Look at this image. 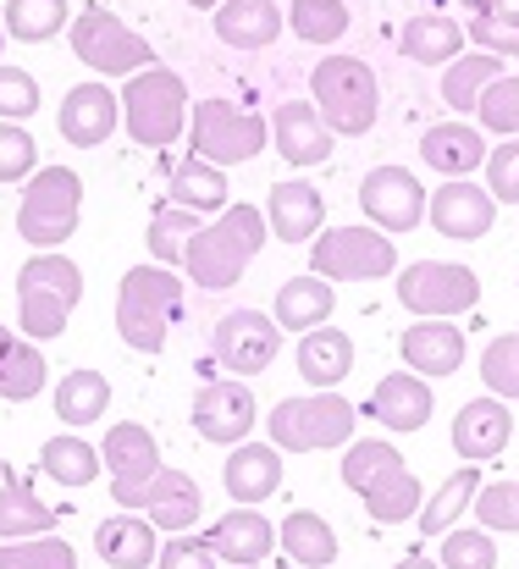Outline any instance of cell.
Returning a JSON list of instances; mask_svg holds the SVG:
<instances>
[{
	"mask_svg": "<svg viewBox=\"0 0 519 569\" xmlns=\"http://www.w3.org/2000/svg\"><path fill=\"white\" fill-rule=\"evenodd\" d=\"M266 210L260 204H227L216 221H204L193 238H188V249H182V271H188V282H199V288H210V293H221V288H238L243 282V271L254 266V254L266 249Z\"/></svg>",
	"mask_w": 519,
	"mask_h": 569,
	"instance_id": "6da1fadb",
	"label": "cell"
},
{
	"mask_svg": "<svg viewBox=\"0 0 519 569\" xmlns=\"http://www.w3.org/2000/svg\"><path fill=\"white\" fill-rule=\"evenodd\" d=\"M343 487L359 492V503L370 509L376 526H403L420 515L426 492H420V476L403 465V453L387 442V437H353L343 448Z\"/></svg>",
	"mask_w": 519,
	"mask_h": 569,
	"instance_id": "7a4b0ae2",
	"label": "cell"
},
{
	"mask_svg": "<svg viewBox=\"0 0 519 569\" xmlns=\"http://www.w3.org/2000/svg\"><path fill=\"white\" fill-rule=\"evenodd\" d=\"M182 321V282L172 266H133L117 282V338L133 355H161Z\"/></svg>",
	"mask_w": 519,
	"mask_h": 569,
	"instance_id": "3957f363",
	"label": "cell"
},
{
	"mask_svg": "<svg viewBox=\"0 0 519 569\" xmlns=\"http://www.w3.org/2000/svg\"><path fill=\"white\" fill-rule=\"evenodd\" d=\"M83 299V271L78 260H67L61 249L56 254H33L22 271H17V332L28 343H50L67 332L72 310Z\"/></svg>",
	"mask_w": 519,
	"mask_h": 569,
	"instance_id": "277c9868",
	"label": "cell"
},
{
	"mask_svg": "<svg viewBox=\"0 0 519 569\" xmlns=\"http://www.w3.org/2000/svg\"><path fill=\"white\" fill-rule=\"evenodd\" d=\"M188 83L172 67H144L122 83V128L139 150H167L188 133Z\"/></svg>",
	"mask_w": 519,
	"mask_h": 569,
	"instance_id": "5b68a950",
	"label": "cell"
},
{
	"mask_svg": "<svg viewBox=\"0 0 519 569\" xmlns=\"http://www.w3.org/2000/svg\"><path fill=\"white\" fill-rule=\"evenodd\" d=\"M83 216V178L72 167H39L17 199V238L33 254H56Z\"/></svg>",
	"mask_w": 519,
	"mask_h": 569,
	"instance_id": "8992f818",
	"label": "cell"
},
{
	"mask_svg": "<svg viewBox=\"0 0 519 569\" xmlns=\"http://www.w3.org/2000/svg\"><path fill=\"white\" fill-rule=\"evenodd\" d=\"M353 420L359 409L338 392H305V398H282L266 415V437L277 453H327L353 442Z\"/></svg>",
	"mask_w": 519,
	"mask_h": 569,
	"instance_id": "52a82bcc",
	"label": "cell"
},
{
	"mask_svg": "<svg viewBox=\"0 0 519 569\" xmlns=\"http://www.w3.org/2000/svg\"><path fill=\"white\" fill-rule=\"evenodd\" d=\"M310 94H316V111L332 133L359 139L376 128V111H381V89H376V72L359 61V56H327L316 61L310 72Z\"/></svg>",
	"mask_w": 519,
	"mask_h": 569,
	"instance_id": "ba28073f",
	"label": "cell"
},
{
	"mask_svg": "<svg viewBox=\"0 0 519 569\" xmlns=\"http://www.w3.org/2000/svg\"><path fill=\"white\" fill-rule=\"evenodd\" d=\"M266 139H271V122L260 111L232 106V100H193V111H188V144H193V156L210 161V167H221V172L254 161L266 150Z\"/></svg>",
	"mask_w": 519,
	"mask_h": 569,
	"instance_id": "9c48e42d",
	"label": "cell"
},
{
	"mask_svg": "<svg viewBox=\"0 0 519 569\" xmlns=\"http://www.w3.org/2000/svg\"><path fill=\"white\" fill-rule=\"evenodd\" d=\"M67 39H72V56L83 67H94L100 78H133L144 67H156V44L144 33H133L117 11L106 6H83L72 22H67Z\"/></svg>",
	"mask_w": 519,
	"mask_h": 569,
	"instance_id": "30bf717a",
	"label": "cell"
},
{
	"mask_svg": "<svg viewBox=\"0 0 519 569\" xmlns=\"http://www.w3.org/2000/svg\"><path fill=\"white\" fill-rule=\"evenodd\" d=\"M398 305L420 321H453L481 305V277L453 260H415L398 271Z\"/></svg>",
	"mask_w": 519,
	"mask_h": 569,
	"instance_id": "8fae6325",
	"label": "cell"
},
{
	"mask_svg": "<svg viewBox=\"0 0 519 569\" xmlns=\"http://www.w3.org/2000/svg\"><path fill=\"white\" fill-rule=\"evenodd\" d=\"M310 271L327 282H376L398 271V249L381 227H327L310 243Z\"/></svg>",
	"mask_w": 519,
	"mask_h": 569,
	"instance_id": "7c38bea8",
	"label": "cell"
},
{
	"mask_svg": "<svg viewBox=\"0 0 519 569\" xmlns=\"http://www.w3.org/2000/svg\"><path fill=\"white\" fill-rule=\"evenodd\" d=\"M100 459H106V476H111V498H117L128 515H139L150 481L167 470V465H161V448H156V431L139 426V420H117V426L106 431V442H100Z\"/></svg>",
	"mask_w": 519,
	"mask_h": 569,
	"instance_id": "4fadbf2b",
	"label": "cell"
},
{
	"mask_svg": "<svg viewBox=\"0 0 519 569\" xmlns=\"http://www.w3.org/2000/svg\"><path fill=\"white\" fill-rule=\"evenodd\" d=\"M210 349L227 371L238 377H260L277 355H282V327L266 310H227L210 332Z\"/></svg>",
	"mask_w": 519,
	"mask_h": 569,
	"instance_id": "5bb4252c",
	"label": "cell"
},
{
	"mask_svg": "<svg viewBox=\"0 0 519 569\" xmlns=\"http://www.w3.org/2000/svg\"><path fill=\"white\" fill-rule=\"evenodd\" d=\"M426 204H431V193L420 189V178L409 167H376L359 183V210L381 232H415L426 221Z\"/></svg>",
	"mask_w": 519,
	"mask_h": 569,
	"instance_id": "9a60e30c",
	"label": "cell"
},
{
	"mask_svg": "<svg viewBox=\"0 0 519 569\" xmlns=\"http://www.w3.org/2000/svg\"><path fill=\"white\" fill-rule=\"evenodd\" d=\"M193 431L204 437V442H216V448H238V442H249V431H254V420H260V403H254V392H249V381H204L199 392H193Z\"/></svg>",
	"mask_w": 519,
	"mask_h": 569,
	"instance_id": "2e32d148",
	"label": "cell"
},
{
	"mask_svg": "<svg viewBox=\"0 0 519 569\" xmlns=\"http://www.w3.org/2000/svg\"><path fill=\"white\" fill-rule=\"evenodd\" d=\"M56 122H61V139L72 150H100L122 128V94L111 83H100V78L94 83H78V89H67Z\"/></svg>",
	"mask_w": 519,
	"mask_h": 569,
	"instance_id": "e0dca14e",
	"label": "cell"
},
{
	"mask_svg": "<svg viewBox=\"0 0 519 569\" xmlns=\"http://www.w3.org/2000/svg\"><path fill=\"white\" fill-rule=\"evenodd\" d=\"M426 221H431L442 238H453V243H476V238L492 232V221H498V199L481 189V183H470V178H453V183H442V189L431 193Z\"/></svg>",
	"mask_w": 519,
	"mask_h": 569,
	"instance_id": "ac0fdd59",
	"label": "cell"
},
{
	"mask_svg": "<svg viewBox=\"0 0 519 569\" xmlns=\"http://www.w3.org/2000/svg\"><path fill=\"white\" fill-rule=\"evenodd\" d=\"M332 139L338 133L321 122V111L310 100H282L271 111V144L288 167H321L332 156Z\"/></svg>",
	"mask_w": 519,
	"mask_h": 569,
	"instance_id": "d6986e66",
	"label": "cell"
},
{
	"mask_svg": "<svg viewBox=\"0 0 519 569\" xmlns=\"http://www.w3.org/2000/svg\"><path fill=\"white\" fill-rule=\"evenodd\" d=\"M509 437H515V415H509V403L503 398H470L459 415H453V453L465 459V465H487V459H498L503 448H509Z\"/></svg>",
	"mask_w": 519,
	"mask_h": 569,
	"instance_id": "ffe728a7",
	"label": "cell"
},
{
	"mask_svg": "<svg viewBox=\"0 0 519 569\" xmlns=\"http://www.w3.org/2000/svg\"><path fill=\"white\" fill-rule=\"evenodd\" d=\"M266 227H271L277 243H310V238H321L327 232V193L316 189V183H299V178L277 183V189L266 193Z\"/></svg>",
	"mask_w": 519,
	"mask_h": 569,
	"instance_id": "44dd1931",
	"label": "cell"
},
{
	"mask_svg": "<svg viewBox=\"0 0 519 569\" xmlns=\"http://www.w3.org/2000/svg\"><path fill=\"white\" fill-rule=\"evenodd\" d=\"M431 409H437L431 381L415 377V371H392V377H381L370 387V398H365L359 415L381 420L387 431H420V426L431 420Z\"/></svg>",
	"mask_w": 519,
	"mask_h": 569,
	"instance_id": "7402d4cb",
	"label": "cell"
},
{
	"mask_svg": "<svg viewBox=\"0 0 519 569\" xmlns=\"http://www.w3.org/2000/svg\"><path fill=\"white\" fill-rule=\"evenodd\" d=\"M204 542H210V553H216L221 565L254 569L277 553V526H271L260 509H232V515H221V520L204 531Z\"/></svg>",
	"mask_w": 519,
	"mask_h": 569,
	"instance_id": "603a6c76",
	"label": "cell"
},
{
	"mask_svg": "<svg viewBox=\"0 0 519 569\" xmlns=\"http://www.w3.org/2000/svg\"><path fill=\"white\" fill-rule=\"evenodd\" d=\"M221 487H227V498L238 509H254V503L277 498V487H282V453L271 442H238L227 453V465H221Z\"/></svg>",
	"mask_w": 519,
	"mask_h": 569,
	"instance_id": "cb8c5ba5",
	"label": "cell"
},
{
	"mask_svg": "<svg viewBox=\"0 0 519 569\" xmlns=\"http://www.w3.org/2000/svg\"><path fill=\"white\" fill-rule=\"evenodd\" d=\"M398 355H403V366L415 377L426 381L453 377L465 366V327H453V321H415V327H403Z\"/></svg>",
	"mask_w": 519,
	"mask_h": 569,
	"instance_id": "d4e9b609",
	"label": "cell"
},
{
	"mask_svg": "<svg viewBox=\"0 0 519 569\" xmlns=\"http://www.w3.org/2000/svg\"><path fill=\"white\" fill-rule=\"evenodd\" d=\"M420 161H426L431 172H442V183L470 178V172L487 167V133L470 128V122H459V117H453V122H437V128L420 133Z\"/></svg>",
	"mask_w": 519,
	"mask_h": 569,
	"instance_id": "484cf974",
	"label": "cell"
},
{
	"mask_svg": "<svg viewBox=\"0 0 519 569\" xmlns=\"http://www.w3.org/2000/svg\"><path fill=\"white\" fill-rule=\"evenodd\" d=\"M156 531H167V537H188L193 526H199V515H204V498H199V481L188 476V470H161L156 481H150V492H144V509H139Z\"/></svg>",
	"mask_w": 519,
	"mask_h": 569,
	"instance_id": "4316f807",
	"label": "cell"
},
{
	"mask_svg": "<svg viewBox=\"0 0 519 569\" xmlns=\"http://www.w3.org/2000/svg\"><path fill=\"white\" fill-rule=\"evenodd\" d=\"M210 28L232 50H266V44H277V33L288 28V17L277 11V0H221L210 11Z\"/></svg>",
	"mask_w": 519,
	"mask_h": 569,
	"instance_id": "83f0119b",
	"label": "cell"
},
{
	"mask_svg": "<svg viewBox=\"0 0 519 569\" xmlns=\"http://www.w3.org/2000/svg\"><path fill=\"white\" fill-rule=\"evenodd\" d=\"M332 310H338V293H332V282L327 277H316V271H305V277H288L282 288H277V305H271V321L282 327V332H316V327H327L332 321Z\"/></svg>",
	"mask_w": 519,
	"mask_h": 569,
	"instance_id": "f1b7e54d",
	"label": "cell"
},
{
	"mask_svg": "<svg viewBox=\"0 0 519 569\" xmlns=\"http://www.w3.org/2000/svg\"><path fill=\"white\" fill-rule=\"evenodd\" d=\"M94 553L111 569H150L161 559V537H156V526L144 515H128L122 509V515H111V520L94 526Z\"/></svg>",
	"mask_w": 519,
	"mask_h": 569,
	"instance_id": "f546056e",
	"label": "cell"
},
{
	"mask_svg": "<svg viewBox=\"0 0 519 569\" xmlns=\"http://www.w3.org/2000/svg\"><path fill=\"white\" fill-rule=\"evenodd\" d=\"M398 50L420 67H448L465 56V28L442 11H415L403 28H398Z\"/></svg>",
	"mask_w": 519,
	"mask_h": 569,
	"instance_id": "4dcf8cb0",
	"label": "cell"
},
{
	"mask_svg": "<svg viewBox=\"0 0 519 569\" xmlns=\"http://www.w3.org/2000/svg\"><path fill=\"white\" fill-rule=\"evenodd\" d=\"M299 377L316 392H332L343 377H353V338L343 327H316L299 338Z\"/></svg>",
	"mask_w": 519,
	"mask_h": 569,
	"instance_id": "1f68e13d",
	"label": "cell"
},
{
	"mask_svg": "<svg viewBox=\"0 0 519 569\" xmlns=\"http://www.w3.org/2000/svg\"><path fill=\"white\" fill-rule=\"evenodd\" d=\"M44 377H50L44 349L28 343L22 332L0 327V398H6V403H28V398L44 392Z\"/></svg>",
	"mask_w": 519,
	"mask_h": 569,
	"instance_id": "d6a6232c",
	"label": "cell"
},
{
	"mask_svg": "<svg viewBox=\"0 0 519 569\" xmlns=\"http://www.w3.org/2000/svg\"><path fill=\"white\" fill-rule=\"evenodd\" d=\"M277 548H282L299 569L338 565V531H332L327 515H316V509H293V515L277 526Z\"/></svg>",
	"mask_w": 519,
	"mask_h": 569,
	"instance_id": "836d02e7",
	"label": "cell"
},
{
	"mask_svg": "<svg viewBox=\"0 0 519 569\" xmlns=\"http://www.w3.org/2000/svg\"><path fill=\"white\" fill-rule=\"evenodd\" d=\"M503 72H509V61H503V56H487V50H470V56L448 61V67H442V106H453L459 117H470V111L481 106V94H487Z\"/></svg>",
	"mask_w": 519,
	"mask_h": 569,
	"instance_id": "e575fe53",
	"label": "cell"
},
{
	"mask_svg": "<svg viewBox=\"0 0 519 569\" xmlns=\"http://www.w3.org/2000/svg\"><path fill=\"white\" fill-rule=\"evenodd\" d=\"M50 409H56V420L61 426H94V420H106V409H111V381L100 377V371H67V377L56 381V392H50Z\"/></svg>",
	"mask_w": 519,
	"mask_h": 569,
	"instance_id": "d590c367",
	"label": "cell"
},
{
	"mask_svg": "<svg viewBox=\"0 0 519 569\" xmlns=\"http://www.w3.org/2000/svg\"><path fill=\"white\" fill-rule=\"evenodd\" d=\"M476 492H481V465H465V470H453L426 503H420V515H415V526H420V537H448L453 526H459V515L476 503Z\"/></svg>",
	"mask_w": 519,
	"mask_h": 569,
	"instance_id": "8d00e7d4",
	"label": "cell"
},
{
	"mask_svg": "<svg viewBox=\"0 0 519 569\" xmlns=\"http://www.w3.org/2000/svg\"><path fill=\"white\" fill-rule=\"evenodd\" d=\"M39 470H44L56 487H89V481L106 470V459H100V448H94L89 437L61 431V437H50V442L39 448Z\"/></svg>",
	"mask_w": 519,
	"mask_h": 569,
	"instance_id": "74e56055",
	"label": "cell"
},
{
	"mask_svg": "<svg viewBox=\"0 0 519 569\" xmlns=\"http://www.w3.org/2000/svg\"><path fill=\"white\" fill-rule=\"evenodd\" d=\"M50 531H56V509L39 503L22 476H6V487H0V542H28V537H50Z\"/></svg>",
	"mask_w": 519,
	"mask_h": 569,
	"instance_id": "f35d334b",
	"label": "cell"
},
{
	"mask_svg": "<svg viewBox=\"0 0 519 569\" xmlns=\"http://www.w3.org/2000/svg\"><path fill=\"white\" fill-rule=\"evenodd\" d=\"M227 172L221 167H210V161H199V156H188V161H177L172 167V204L182 210H210V216H221L232 199H227Z\"/></svg>",
	"mask_w": 519,
	"mask_h": 569,
	"instance_id": "ab89813d",
	"label": "cell"
},
{
	"mask_svg": "<svg viewBox=\"0 0 519 569\" xmlns=\"http://www.w3.org/2000/svg\"><path fill=\"white\" fill-rule=\"evenodd\" d=\"M67 22H72L67 0H6V11H0L6 39H22V44H44V39L67 33Z\"/></svg>",
	"mask_w": 519,
	"mask_h": 569,
	"instance_id": "60d3db41",
	"label": "cell"
},
{
	"mask_svg": "<svg viewBox=\"0 0 519 569\" xmlns=\"http://www.w3.org/2000/svg\"><path fill=\"white\" fill-rule=\"evenodd\" d=\"M288 28L305 44H338L348 33V6L343 0H293L288 6Z\"/></svg>",
	"mask_w": 519,
	"mask_h": 569,
	"instance_id": "b9f144b4",
	"label": "cell"
},
{
	"mask_svg": "<svg viewBox=\"0 0 519 569\" xmlns=\"http://www.w3.org/2000/svg\"><path fill=\"white\" fill-rule=\"evenodd\" d=\"M193 232H199V216L193 210H182L172 199L156 204V216H150V254H156V266H177Z\"/></svg>",
	"mask_w": 519,
	"mask_h": 569,
	"instance_id": "7bdbcfd3",
	"label": "cell"
},
{
	"mask_svg": "<svg viewBox=\"0 0 519 569\" xmlns=\"http://www.w3.org/2000/svg\"><path fill=\"white\" fill-rule=\"evenodd\" d=\"M0 569H78V548L50 537H28V542H6L0 548Z\"/></svg>",
	"mask_w": 519,
	"mask_h": 569,
	"instance_id": "ee69618b",
	"label": "cell"
},
{
	"mask_svg": "<svg viewBox=\"0 0 519 569\" xmlns=\"http://www.w3.org/2000/svg\"><path fill=\"white\" fill-rule=\"evenodd\" d=\"M481 381H487V392L503 398V403L519 398V332H503V338H492V343L481 349Z\"/></svg>",
	"mask_w": 519,
	"mask_h": 569,
	"instance_id": "f6af8a7d",
	"label": "cell"
},
{
	"mask_svg": "<svg viewBox=\"0 0 519 569\" xmlns=\"http://www.w3.org/2000/svg\"><path fill=\"white\" fill-rule=\"evenodd\" d=\"M476 520H481V531H492V537H515L519 531V481H481V492H476Z\"/></svg>",
	"mask_w": 519,
	"mask_h": 569,
	"instance_id": "bcb514c9",
	"label": "cell"
},
{
	"mask_svg": "<svg viewBox=\"0 0 519 569\" xmlns=\"http://www.w3.org/2000/svg\"><path fill=\"white\" fill-rule=\"evenodd\" d=\"M465 39H476V50H487V56L515 61V56H519V11H515V6H498V11L470 17Z\"/></svg>",
	"mask_w": 519,
	"mask_h": 569,
	"instance_id": "7dc6e473",
	"label": "cell"
},
{
	"mask_svg": "<svg viewBox=\"0 0 519 569\" xmlns=\"http://www.w3.org/2000/svg\"><path fill=\"white\" fill-rule=\"evenodd\" d=\"M476 117H481V128H487V133H498V139H519V78L515 72H503V78L481 94Z\"/></svg>",
	"mask_w": 519,
	"mask_h": 569,
	"instance_id": "c3c4849f",
	"label": "cell"
},
{
	"mask_svg": "<svg viewBox=\"0 0 519 569\" xmlns=\"http://www.w3.org/2000/svg\"><path fill=\"white\" fill-rule=\"evenodd\" d=\"M39 172V144L22 122H0V183H28Z\"/></svg>",
	"mask_w": 519,
	"mask_h": 569,
	"instance_id": "681fc988",
	"label": "cell"
},
{
	"mask_svg": "<svg viewBox=\"0 0 519 569\" xmlns=\"http://www.w3.org/2000/svg\"><path fill=\"white\" fill-rule=\"evenodd\" d=\"M437 565L442 569H498V542H492V531H448Z\"/></svg>",
	"mask_w": 519,
	"mask_h": 569,
	"instance_id": "f907efd6",
	"label": "cell"
},
{
	"mask_svg": "<svg viewBox=\"0 0 519 569\" xmlns=\"http://www.w3.org/2000/svg\"><path fill=\"white\" fill-rule=\"evenodd\" d=\"M39 111V83L22 67H0V122H28Z\"/></svg>",
	"mask_w": 519,
	"mask_h": 569,
	"instance_id": "816d5d0a",
	"label": "cell"
},
{
	"mask_svg": "<svg viewBox=\"0 0 519 569\" xmlns=\"http://www.w3.org/2000/svg\"><path fill=\"white\" fill-rule=\"evenodd\" d=\"M487 193L498 204H519V139H503L498 150H487Z\"/></svg>",
	"mask_w": 519,
	"mask_h": 569,
	"instance_id": "f5cc1de1",
	"label": "cell"
},
{
	"mask_svg": "<svg viewBox=\"0 0 519 569\" xmlns=\"http://www.w3.org/2000/svg\"><path fill=\"white\" fill-rule=\"evenodd\" d=\"M156 569H216V553H210L204 537H172V542L161 548Z\"/></svg>",
	"mask_w": 519,
	"mask_h": 569,
	"instance_id": "db71d44e",
	"label": "cell"
},
{
	"mask_svg": "<svg viewBox=\"0 0 519 569\" xmlns=\"http://www.w3.org/2000/svg\"><path fill=\"white\" fill-rule=\"evenodd\" d=\"M392 569H442L437 559H426V553H409V559H398Z\"/></svg>",
	"mask_w": 519,
	"mask_h": 569,
	"instance_id": "11a10c76",
	"label": "cell"
},
{
	"mask_svg": "<svg viewBox=\"0 0 519 569\" xmlns=\"http://www.w3.org/2000/svg\"><path fill=\"white\" fill-rule=\"evenodd\" d=\"M459 6H470V11L481 17V11H498V6H509V0H459Z\"/></svg>",
	"mask_w": 519,
	"mask_h": 569,
	"instance_id": "9f6ffc18",
	"label": "cell"
},
{
	"mask_svg": "<svg viewBox=\"0 0 519 569\" xmlns=\"http://www.w3.org/2000/svg\"><path fill=\"white\" fill-rule=\"evenodd\" d=\"M188 6H193V11H216L221 0H188Z\"/></svg>",
	"mask_w": 519,
	"mask_h": 569,
	"instance_id": "6f0895ef",
	"label": "cell"
},
{
	"mask_svg": "<svg viewBox=\"0 0 519 569\" xmlns=\"http://www.w3.org/2000/svg\"><path fill=\"white\" fill-rule=\"evenodd\" d=\"M0 50H6V28H0Z\"/></svg>",
	"mask_w": 519,
	"mask_h": 569,
	"instance_id": "680465c9",
	"label": "cell"
}]
</instances>
